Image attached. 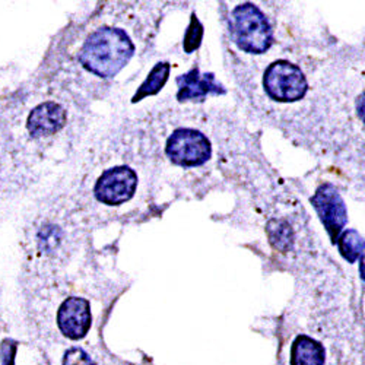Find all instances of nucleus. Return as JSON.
I'll use <instances>...</instances> for the list:
<instances>
[{"label": "nucleus", "mask_w": 365, "mask_h": 365, "mask_svg": "<svg viewBox=\"0 0 365 365\" xmlns=\"http://www.w3.org/2000/svg\"><path fill=\"white\" fill-rule=\"evenodd\" d=\"M170 71H171V66L167 62H160L154 68H152L149 75L146 76V79L139 86L138 93L133 96V98H132L133 103H138L150 96H157L164 88V85L167 83Z\"/></svg>", "instance_id": "obj_11"}, {"label": "nucleus", "mask_w": 365, "mask_h": 365, "mask_svg": "<svg viewBox=\"0 0 365 365\" xmlns=\"http://www.w3.org/2000/svg\"><path fill=\"white\" fill-rule=\"evenodd\" d=\"M334 245H338L341 256L348 263H355L356 259H359V256H362L364 241H362V237L359 235V232L356 230L344 231L338 237V240H336V242H334Z\"/></svg>", "instance_id": "obj_12"}, {"label": "nucleus", "mask_w": 365, "mask_h": 365, "mask_svg": "<svg viewBox=\"0 0 365 365\" xmlns=\"http://www.w3.org/2000/svg\"><path fill=\"white\" fill-rule=\"evenodd\" d=\"M326 346L310 334H298L289 348V365H326Z\"/></svg>", "instance_id": "obj_10"}, {"label": "nucleus", "mask_w": 365, "mask_h": 365, "mask_svg": "<svg viewBox=\"0 0 365 365\" xmlns=\"http://www.w3.org/2000/svg\"><path fill=\"white\" fill-rule=\"evenodd\" d=\"M68 121L66 110L54 103L47 101L37 106L28 117V130L34 138L51 136L62 130Z\"/></svg>", "instance_id": "obj_9"}, {"label": "nucleus", "mask_w": 365, "mask_h": 365, "mask_svg": "<svg viewBox=\"0 0 365 365\" xmlns=\"http://www.w3.org/2000/svg\"><path fill=\"white\" fill-rule=\"evenodd\" d=\"M175 82L178 86L177 100L180 103H202L207 96H224L227 93V89L217 81L214 73H202L197 66L192 68L185 75L177 76Z\"/></svg>", "instance_id": "obj_8"}, {"label": "nucleus", "mask_w": 365, "mask_h": 365, "mask_svg": "<svg viewBox=\"0 0 365 365\" xmlns=\"http://www.w3.org/2000/svg\"><path fill=\"white\" fill-rule=\"evenodd\" d=\"M135 54V44L121 28L103 26L91 33L79 50V63L98 78H114Z\"/></svg>", "instance_id": "obj_1"}, {"label": "nucleus", "mask_w": 365, "mask_h": 365, "mask_svg": "<svg viewBox=\"0 0 365 365\" xmlns=\"http://www.w3.org/2000/svg\"><path fill=\"white\" fill-rule=\"evenodd\" d=\"M312 203L334 245L348 224V209L341 193L330 182H324L316 190Z\"/></svg>", "instance_id": "obj_6"}, {"label": "nucleus", "mask_w": 365, "mask_h": 365, "mask_svg": "<svg viewBox=\"0 0 365 365\" xmlns=\"http://www.w3.org/2000/svg\"><path fill=\"white\" fill-rule=\"evenodd\" d=\"M203 37V28L200 25V22L197 21V18L193 15L192 16V22L187 28L186 36H185V41H182V46H185L186 53H192L193 50H196L200 46Z\"/></svg>", "instance_id": "obj_15"}, {"label": "nucleus", "mask_w": 365, "mask_h": 365, "mask_svg": "<svg viewBox=\"0 0 365 365\" xmlns=\"http://www.w3.org/2000/svg\"><path fill=\"white\" fill-rule=\"evenodd\" d=\"M231 38L247 54H263L273 43V31L267 16L253 4H241L231 12Z\"/></svg>", "instance_id": "obj_2"}, {"label": "nucleus", "mask_w": 365, "mask_h": 365, "mask_svg": "<svg viewBox=\"0 0 365 365\" xmlns=\"http://www.w3.org/2000/svg\"><path fill=\"white\" fill-rule=\"evenodd\" d=\"M58 333L68 341L78 342L86 338L93 326L91 302L83 297H69L60 304L56 314Z\"/></svg>", "instance_id": "obj_7"}, {"label": "nucleus", "mask_w": 365, "mask_h": 365, "mask_svg": "<svg viewBox=\"0 0 365 365\" xmlns=\"http://www.w3.org/2000/svg\"><path fill=\"white\" fill-rule=\"evenodd\" d=\"M165 154L178 167L192 168L206 164L212 157V145L205 133L192 128H180L168 138Z\"/></svg>", "instance_id": "obj_4"}, {"label": "nucleus", "mask_w": 365, "mask_h": 365, "mask_svg": "<svg viewBox=\"0 0 365 365\" xmlns=\"http://www.w3.org/2000/svg\"><path fill=\"white\" fill-rule=\"evenodd\" d=\"M272 225H275V228L269 227V237H270L272 245L279 250L288 249L289 241H291L289 227L284 221H273Z\"/></svg>", "instance_id": "obj_14"}, {"label": "nucleus", "mask_w": 365, "mask_h": 365, "mask_svg": "<svg viewBox=\"0 0 365 365\" xmlns=\"http://www.w3.org/2000/svg\"><path fill=\"white\" fill-rule=\"evenodd\" d=\"M138 181V174L130 167H111L98 177L94 187V195L103 205L120 206L135 196Z\"/></svg>", "instance_id": "obj_5"}, {"label": "nucleus", "mask_w": 365, "mask_h": 365, "mask_svg": "<svg viewBox=\"0 0 365 365\" xmlns=\"http://www.w3.org/2000/svg\"><path fill=\"white\" fill-rule=\"evenodd\" d=\"M18 342L12 338H5L0 342V365H15L16 364Z\"/></svg>", "instance_id": "obj_16"}, {"label": "nucleus", "mask_w": 365, "mask_h": 365, "mask_svg": "<svg viewBox=\"0 0 365 365\" xmlns=\"http://www.w3.org/2000/svg\"><path fill=\"white\" fill-rule=\"evenodd\" d=\"M60 365H98V362L86 349L75 345L63 352L60 358Z\"/></svg>", "instance_id": "obj_13"}, {"label": "nucleus", "mask_w": 365, "mask_h": 365, "mask_svg": "<svg viewBox=\"0 0 365 365\" xmlns=\"http://www.w3.org/2000/svg\"><path fill=\"white\" fill-rule=\"evenodd\" d=\"M263 88L266 96L277 103H297L306 97L309 82L302 69L281 58L267 66L263 75Z\"/></svg>", "instance_id": "obj_3"}]
</instances>
